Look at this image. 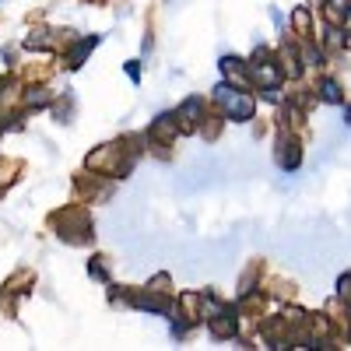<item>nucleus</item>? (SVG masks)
I'll use <instances>...</instances> for the list:
<instances>
[{
  "label": "nucleus",
  "instance_id": "f8f14e48",
  "mask_svg": "<svg viewBox=\"0 0 351 351\" xmlns=\"http://www.w3.org/2000/svg\"><path fill=\"white\" fill-rule=\"evenodd\" d=\"M25 46L28 49H46V46H53V32H49V28H39V32H32L25 39Z\"/></svg>",
  "mask_w": 351,
  "mask_h": 351
},
{
  "label": "nucleus",
  "instance_id": "4468645a",
  "mask_svg": "<svg viewBox=\"0 0 351 351\" xmlns=\"http://www.w3.org/2000/svg\"><path fill=\"white\" fill-rule=\"evenodd\" d=\"M88 274L99 278V281H109V267H106V256H95L92 263H88Z\"/></svg>",
  "mask_w": 351,
  "mask_h": 351
},
{
  "label": "nucleus",
  "instance_id": "20e7f679",
  "mask_svg": "<svg viewBox=\"0 0 351 351\" xmlns=\"http://www.w3.org/2000/svg\"><path fill=\"white\" fill-rule=\"evenodd\" d=\"M204 116H208V102H204V95H186L180 102V109H176V123H180V134H197Z\"/></svg>",
  "mask_w": 351,
  "mask_h": 351
},
{
  "label": "nucleus",
  "instance_id": "ddd939ff",
  "mask_svg": "<svg viewBox=\"0 0 351 351\" xmlns=\"http://www.w3.org/2000/svg\"><path fill=\"white\" fill-rule=\"evenodd\" d=\"M337 302H351V271L337 278Z\"/></svg>",
  "mask_w": 351,
  "mask_h": 351
},
{
  "label": "nucleus",
  "instance_id": "2eb2a0df",
  "mask_svg": "<svg viewBox=\"0 0 351 351\" xmlns=\"http://www.w3.org/2000/svg\"><path fill=\"white\" fill-rule=\"evenodd\" d=\"M25 102L36 106V109H39V106H49V92H46V88H32V92L25 95Z\"/></svg>",
  "mask_w": 351,
  "mask_h": 351
},
{
  "label": "nucleus",
  "instance_id": "423d86ee",
  "mask_svg": "<svg viewBox=\"0 0 351 351\" xmlns=\"http://www.w3.org/2000/svg\"><path fill=\"white\" fill-rule=\"evenodd\" d=\"M221 74L225 81L239 84V88H250L253 77H250V60H243V56H221Z\"/></svg>",
  "mask_w": 351,
  "mask_h": 351
},
{
  "label": "nucleus",
  "instance_id": "7ed1b4c3",
  "mask_svg": "<svg viewBox=\"0 0 351 351\" xmlns=\"http://www.w3.org/2000/svg\"><path fill=\"white\" fill-rule=\"evenodd\" d=\"M274 162H278L281 172H295V169L302 165V137H299V134H288V130H278Z\"/></svg>",
  "mask_w": 351,
  "mask_h": 351
},
{
  "label": "nucleus",
  "instance_id": "f03ea898",
  "mask_svg": "<svg viewBox=\"0 0 351 351\" xmlns=\"http://www.w3.org/2000/svg\"><path fill=\"white\" fill-rule=\"evenodd\" d=\"M53 221L60 225V232H56V236L67 239L71 246H81V243L92 239V218H88V211H84V208L56 211V215H53Z\"/></svg>",
  "mask_w": 351,
  "mask_h": 351
},
{
  "label": "nucleus",
  "instance_id": "9b49d317",
  "mask_svg": "<svg viewBox=\"0 0 351 351\" xmlns=\"http://www.w3.org/2000/svg\"><path fill=\"white\" fill-rule=\"evenodd\" d=\"M95 46H99V36H84V39H81V43H77V46L67 53V67H81V60H84V56L92 53Z\"/></svg>",
  "mask_w": 351,
  "mask_h": 351
},
{
  "label": "nucleus",
  "instance_id": "f257e3e1",
  "mask_svg": "<svg viewBox=\"0 0 351 351\" xmlns=\"http://www.w3.org/2000/svg\"><path fill=\"white\" fill-rule=\"evenodd\" d=\"M211 102L221 109V116L232 120V123H253L256 120V92H250V88L221 81V84H215Z\"/></svg>",
  "mask_w": 351,
  "mask_h": 351
},
{
  "label": "nucleus",
  "instance_id": "0eeeda50",
  "mask_svg": "<svg viewBox=\"0 0 351 351\" xmlns=\"http://www.w3.org/2000/svg\"><path fill=\"white\" fill-rule=\"evenodd\" d=\"M176 134H180V123H176V112H162L158 120L148 127V141H158V144H172Z\"/></svg>",
  "mask_w": 351,
  "mask_h": 351
},
{
  "label": "nucleus",
  "instance_id": "39448f33",
  "mask_svg": "<svg viewBox=\"0 0 351 351\" xmlns=\"http://www.w3.org/2000/svg\"><path fill=\"white\" fill-rule=\"evenodd\" d=\"M208 334L218 337V341H232V337H239V313L236 306H228L215 316H208Z\"/></svg>",
  "mask_w": 351,
  "mask_h": 351
},
{
  "label": "nucleus",
  "instance_id": "9d476101",
  "mask_svg": "<svg viewBox=\"0 0 351 351\" xmlns=\"http://www.w3.org/2000/svg\"><path fill=\"white\" fill-rule=\"evenodd\" d=\"M351 8V0H324V8H319V18L327 25H344V14Z\"/></svg>",
  "mask_w": 351,
  "mask_h": 351
},
{
  "label": "nucleus",
  "instance_id": "dca6fc26",
  "mask_svg": "<svg viewBox=\"0 0 351 351\" xmlns=\"http://www.w3.org/2000/svg\"><path fill=\"white\" fill-rule=\"evenodd\" d=\"M169 285H172V278H169V274H155V278L148 281V288H152V291H158V295H169Z\"/></svg>",
  "mask_w": 351,
  "mask_h": 351
},
{
  "label": "nucleus",
  "instance_id": "f3484780",
  "mask_svg": "<svg viewBox=\"0 0 351 351\" xmlns=\"http://www.w3.org/2000/svg\"><path fill=\"white\" fill-rule=\"evenodd\" d=\"M127 77H130V81H141V60H130V64H127Z\"/></svg>",
  "mask_w": 351,
  "mask_h": 351
},
{
  "label": "nucleus",
  "instance_id": "1a4fd4ad",
  "mask_svg": "<svg viewBox=\"0 0 351 351\" xmlns=\"http://www.w3.org/2000/svg\"><path fill=\"white\" fill-rule=\"evenodd\" d=\"M313 32H316V14L309 8H295V11H291V36L313 39Z\"/></svg>",
  "mask_w": 351,
  "mask_h": 351
},
{
  "label": "nucleus",
  "instance_id": "6e6552de",
  "mask_svg": "<svg viewBox=\"0 0 351 351\" xmlns=\"http://www.w3.org/2000/svg\"><path fill=\"white\" fill-rule=\"evenodd\" d=\"M316 95H319V102H327V106H344L348 99H344V88H341V81L337 77H330V74H324L316 84Z\"/></svg>",
  "mask_w": 351,
  "mask_h": 351
},
{
  "label": "nucleus",
  "instance_id": "6ab92c4d",
  "mask_svg": "<svg viewBox=\"0 0 351 351\" xmlns=\"http://www.w3.org/2000/svg\"><path fill=\"white\" fill-rule=\"evenodd\" d=\"M341 109H344V123H348V127H351V102H344V106H341Z\"/></svg>",
  "mask_w": 351,
  "mask_h": 351
},
{
  "label": "nucleus",
  "instance_id": "a211bd4d",
  "mask_svg": "<svg viewBox=\"0 0 351 351\" xmlns=\"http://www.w3.org/2000/svg\"><path fill=\"white\" fill-rule=\"evenodd\" d=\"M306 8H309V11H313V14H316V11H319V8H324V0H306Z\"/></svg>",
  "mask_w": 351,
  "mask_h": 351
},
{
  "label": "nucleus",
  "instance_id": "aec40b11",
  "mask_svg": "<svg viewBox=\"0 0 351 351\" xmlns=\"http://www.w3.org/2000/svg\"><path fill=\"white\" fill-rule=\"evenodd\" d=\"M344 53H351V32H344Z\"/></svg>",
  "mask_w": 351,
  "mask_h": 351
}]
</instances>
